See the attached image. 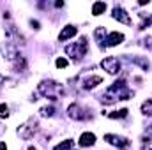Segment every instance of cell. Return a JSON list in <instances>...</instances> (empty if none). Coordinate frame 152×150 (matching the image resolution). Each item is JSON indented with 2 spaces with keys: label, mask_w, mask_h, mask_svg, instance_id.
I'll list each match as a JSON object with an SVG mask.
<instances>
[{
  "label": "cell",
  "mask_w": 152,
  "mask_h": 150,
  "mask_svg": "<svg viewBox=\"0 0 152 150\" xmlns=\"http://www.w3.org/2000/svg\"><path fill=\"white\" fill-rule=\"evenodd\" d=\"M25 67H27V62H25V58H23V57H20V58H16V64H14V69H16V71H25Z\"/></svg>",
  "instance_id": "cell-20"
},
{
  "label": "cell",
  "mask_w": 152,
  "mask_h": 150,
  "mask_svg": "<svg viewBox=\"0 0 152 150\" xmlns=\"http://www.w3.org/2000/svg\"><path fill=\"white\" fill-rule=\"evenodd\" d=\"M2 133H4V127H2V124H0V134H2Z\"/></svg>",
  "instance_id": "cell-29"
},
{
  "label": "cell",
  "mask_w": 152,
  "mask_h": 150,
  "mask_svg": "<svg viewBox=\"0 0 152 150\" xmlns=\"http://www.w3.org/2000/svg\"><path fill=\"white\" fill-rule=\"evenodd\" d=\"M9 117V108L7 104H0V118H7Z\"/></svg>",
  "instance_id": "cell-24"
},
{
  "label": "cell",
  "mask_w": 152,
  "mask_h": 150,
  "mask_svg": "<svg viewBox=\"0 0 152 150\" xmlns=\"http://www.w3.org/2000/svg\"><path fill=\"white\" fill-rule=\"evenodd\" d=\"M101 81H103V78H101V76H92V78L85 79L83 87H85V88H94V87H96V85H99Z\"/></svg>",
  "instance_id": "cell-15"
},
{
  "label": "cell",
  "mask_w": 152,
  "mask_h": 150,
  "mask_svg": "<svg viewBox=\"0 0 152 150\" xmlns=\"http://www.w3.org/2000/svg\"><path fill=\"white\" fill-rule=\"evenodd\" d=\"M2 83H5V78L4 76H0V87H2Z\"/></svg>",
  "instance_id": "cell-28"
},
{
  "label": "cell",
  "mask_w": 152,
  "mask_h": 150,
  "mask_svg": "<svg viewBox=\"0 0 152 150\" xmlns=\"http://www.w3.org/2000/svg\"><path fill=\"white\" fill-rule=\"evenodd\" d=\"M0 53L4 55V58H7V60H16V58H20V51H18V46L16 44H12V42H2L0 44Z\"/></svg>",
  "instance_id": "cell-5"
},
{
  "label": "cell",
  "mask_w": 152,
  "mask_h": 150,
  "mask_svg": "<svg viewBox=\"0 0 152 150\" xmlns=\"http://www.w3.org/2000/svg\"><path fill=\"white\" fill-rule=\"evenodd\" d=\"M131 95L133 94H131V90H127L126 81L124 79H118V81H115L113 85L106 90V94L103 95V103L104 104H113L115 101H126Z\"/></svg>",
  "instance_id": "cell-1"
},
{
  "label": "cell",
  "mask_w": 152,
  "mask_h": 150,
  "mask_svg": "<svg viewBox=\"0 0 152 150\" xmlns=\"http://www.w3.org/2000/svg\"><path fill=\"white\" fill-rule=\"evenodd\" d=\"M101 67H103L104 71H108V74H118V73H120V62H118V58H115V57H106V58H103Z\"/></svg>",
  "instance_id": "cell-6"
},
{
  "label": "cell",
  "mask_w": 152,
  "mask_h": 150,
  "mask_svg": "<svg viewBox=\"0 0 152 150\" xmlns=\"http://www.w3.org/2000/svg\"><path fill=\"white\" fill-rule=\"evenodd\" d=\"M133 62H134V64H138V66H142V67H143L145 71L149 69V60H145V58H140V57H134V58H133Z\"/></svg>",
  "instance_id": "cell-21"
},
{
  "label": "cell",
  "mask_w": 152,
  "mask_h": 150,
  "mask_svg": "<svg viewBox=\"0 0 152 150\" xmlns=\"http://www.w3.org/2000/svg\"><path fill=\"white\" fill-rule=\"evenodd\" d=\"M28 150H36V149H34V147H28Z\"/></svg>",
  "instance_id": "cell-31"
},
{
  "label": "cell",
  "mask_w": 152,
  "mask_h": 150,
  "mask_svg": "<svg viewBox=\"0 0 152 150\" xmlns=\"http://www.w3.org/2000/svg\"><path fill=\"white\" fill-rule=\"evenodd\" d=\"M140 150H152V149H147V147H143V149H140Z\"/></svg>",
  "instance_id": "cell-30"
},
{
  "label": "cell",
  "mask_w": 152,
  "mask_h": 150,
  "mask_svg": "<svg viewBox=\"0 0 152 150\" xmlns=\"http://www.w3.org/2000/svg\"><path fill=\"white\" fill-rule=\"evenodd\" d=\"M53 113H55V108H53V106H44V108H41V115H42V117H53Z\"/></svg>",
  "instance_id": "cell-22"
},
{
  "label": "cell",
  "mask_w": 152,
  "mask_h": 150,
  "mask_svg": "<svg viewBox=\"0 0 152 150\" xmlns=\"http://www.w3.org/2000/svg\"><path fill=\"white\" fill-rule=\"evenodd\" d=\"M87 50H88L87 37H81L80 39V42H73V44H67V46H66V55L71 57L75 62H80V60L85 57Z\"/></svg>",
  "instance_id": "cell-3"
},
{
  "label": "cell",
  "mask_w": 152,
  "mask_h": 150,
  "mask_svg": "<svg viewBox=\"0 0 152 150\" xmlns=\"http://www.w3.org/2000/svg\"><path fill=\"white\" fill-rule=\"evenodd\" d=\"M96 143V134L94 133H83L80 136V145L81 147H92Z\"/></svg>",
  "instance_id": "cell-12"
},
{
  "label": "cell",
  "mask_w": 152,
  "mask_h": 150,
  "mask_svg": "<svg viewBox=\"0 0 152 150\" xmlns=\"http://www.w3.org/2000/svg\"><path fill=\"white\" fill-rule=\"evenodd\" d=\"M37 90H39L41 95H44V97H48V99H51V101H57L60 95H64V87H62L60 83L53 81V79L41 81L39 87H37Z\"/></svg>",
  "instance_id": "cell-2"
},
{
  "label": "cell",
  "mask_w": 152,
  "mask_h": 150,
  "mask_svg": "<svg viewBox=\"0 0 152 150\" xmlns=\"http://www.w3.org/2000/svg\"><path fill=\"white\" fill-rule=\"evenodd\" d=\"M142 141H143V143H151V138H145V136H143V138H142Z\"/></svg>",
  "instance_id": "cell-26"
},
{
  "label": "cell",
  "mask_w": 152,
  "mask_h": 150,
  "mask_svg": "<svg viewBox=\"0 0 152 150\" xmlns=\"http://www.w3.org/2000/svg\"><path fill=\"white\" fill-rule=\"evenodd\" d=\"M18 136L21 138V140H30V138H34V134L37 133V120L36 118H28L27 122H23L20 127H18Z\"/></svg>",
  "instance_id": "cell-4"
},
{
  "label": "cell",
  "mask_w": 152,
  "mask_h": 150,
  "mask_svg": "<svg viewBox=\"0 0 152 150\" xmlns=\"http://www.w3.org/2000/svg\"><path fill=\"white\" fill-rule=\"evenodd\" d=\"M142 113L147 115V117H152V99H147V101L142 104Z\"/></svg>",
  "instance_id": "cell-17"
},
{
  "label": "cell",
  "mask_w": 152,
  "mask_h": 150,
  "mask_svg": "<svg viewBox=\"0 0 152 150\" xmlns=\"http://www.w3.org/2000/svg\"><path fill=\"white\" fill-rule=\"evenodd\" d=\"M67 113H69V117L71 118H75V120H85L88 115H87V111L80 106V104H76V103H73L69 108H67Z\"/></svg>",
  "instance_id": "cell-8"
},
{
  "label": "cell",
  "mask_w": 152,
  "mask_h": 150,
  "mask_svg": "<svg viewBox=\"0 0 152 150\" xmlns=\"http://www.w3.org/2000/svg\"><path fill=\"white\" fill-rule=\"evenodd\" d=\"M127 110L126 108H122V110H118V111H112V113H108V117L110 118H126L127 117Z\"/></svg>",
  "instance_id": "cell-19"
},
{
  "label": "cell",
  "mask_w": 152,
  "mask_h": 150,
  "mask_svg": "<svg viewBox=\"0 0 152 150\" xmlns=\"http://www.w3.org/2000/svg\"><path fill=\"white\" fill-rule=\"evenodd\" d=\"M30 25H32V27H34L36 30L39 28V21H34V20H32V21H30Z\"/></svg>",
  "instance_id": "cell-25"
},
{
  "label": "cell",
  "mask_w": 152,
  "mask_h": 150,
  "mask_svg": "<svg viewBox=\"0 0 152 150\" xmlns=\"http://www.w3.org/2000/svg\"><path fill=\"white\" fill-rule=\"evenodd\" d=\"M104 42H106V46H118V44L124 42V34H120V32H112V34L106 36Z\"/></svg>",
  "instance_id": "cell-11"
},
{
  "label": "cell",
  "mask_w": 152,
  "mask_h": 150,
  "mask_svg": "<svg viewBox=\"0 0 152 150\" xmlns=\"http://www.w3.org/2000/svg\"><path fill=\"white\" fill-rule=\"evenodd\" d=\"M94 37H96V41L99 42V46L103 48V46H104V37H106V30H104L103 27L96 28V32H94Z\"/></svg>",
  "instance_id": "cell-13"
},
{
  "label": "cell",
  "mask_w": 152,
  "mask_h": 150,
  "mask_svg": "<svg viewBox=\"0 0 152 150\" xmlns=\"http://www.w3.org/2000/svg\"><path fill=\"white\" fill-rule=\"evenodd\" d=\"M113 20H117V21H120V23H124V25H131L133 21H131V18H129V14L120 7V5H115L113 7Z\"/></svg>",
  "instance_id": "cell-9"
},
{
  "label": "cell",
  "mask_w": 152,
  "mask_h": 150,
  "mask_svg": "<svg viewBox=\"0 0 152 150\" xmlns=\"http://www.w3.org/2000/svg\"><path fill=\"white\" fill-rule=\"evenodd\" d=\"M0 150H7V145L5 143H0Z\"/></svg>",
  "instance_id": "cell-27"
},
{
  "label": "cell",
  "mask_w": 152,
  "mask_h": 150,
  "mask_svg": "<svg viewBox=\"0 0 152 150\" xmlns=\"http://www.w3.org/2000/svg\"><path fill=\"white\" fill-rule=\"evenodd\" d=\"M67 64H69V62H67V58H64V57H62V58H57V62H55V66H57L58 69L67 67Z\"/></svg>",
  "instance_id": "cell-23"
},
{
  "label": "cell",
  "mask_w": 152,
  "mask_h": 150,
  "mask_svg": "<svg viewBox=\"0 0 152 150\" xmlns=\"http://www.w3.org/2000/svg\"><path fill=\"white\" fill-rule=\"evenodd\" d=\"M104 141H108L110 145H115L118 149L129 147V140L127 138H122V136H117V134H104Z\"/></svg>",
  "instance_id": "cell-7"
},
{
  "label": "cell",
  "mask_w": 152,
  "mask_h": 150,
  "mask_svg": "<svg viewBox=\"0 0 152 150\" xmlns=\"http://www.w3.org/2000/svg\"><path fill=\"white\" fill-rule=\"evenodd\" d=\"M73 149H75V141L73 140H66V141L58 143L53 150H73Z\"/></svg>",
  "instance_id": "cell-16"
},
{
  "label": "cell",
  "mask_w": 152,
  "mask_h": 150,
  "mask_svg": "<svg viewBox=\"0 0 152 150\" xmlns=\"http://www.w3.org/2000/svg\"><path fill=\"white\" fill-rule=\"evenodd\" d=\"M140 18H142V23H140V28H147L149 25L152 23V14H140Z\"/></svg>",
  "instance_id": "cell-18"
},
{
  "label": "cell",
  "mask_w": 152,
  "mask_h": 150,
  "mask_svg": "<svg viewBox=\"0 0 152 150\" xmlns=\"http://www.w3.org/2000/svg\"><path fill=\"white\" fill-rule=\"evenodd\" d=\"M104 11H106V4H104V2H96V4L92 5V14H94V16H101Z\"/></svg>",
  "instance_id": "cell-14"
},
{
  "label": "cell",
  "mask_w": 152,
  "mask_h": 150,
  "mask_svg": "<svg viewBox=\"0 0 152 150\" xmlns=\"http://www.w3.org/2000/svg\"><path fill=\"white\" fill-rule=\"evenodd\" d=\"M76 34H78V28H76L75 25H67V27H64V28H62V32L58 34V41H60V42H64V41H67V39L75 37Z\"/></svg>",
  "instance_id": "cell-10"
}]
</instances>
